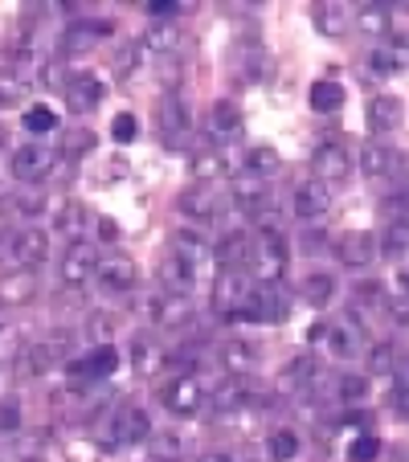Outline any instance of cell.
I'll return each mask as SVG.
<instances>
[{
  "instance_id": "cell-1",
  "label": "cell",
  "mask_w": 409,
  "mask_h": 462,
  "mask_svg": "<svg viewBox=\"0 0 409 462\" xmlns=\"http://www.w3.org/2000/svg\"><path fill=\"white\" fill-rule=\"evenodd\" d=\"M50 258V237L42 229H0V262L5 266H42Z\"/></svg>"
},
{
  "instance_id": "cell-2",
  "label": "cell",
  "mask_w": 409,
  "mask_h": 462,
  "mask_svg": "<svg viewBox=\"0 0 409 462\" xmlns=\"http://www.w3.org/2000/svg\"><path fill=\"white\" fill-rule=\"evenodd\" d=\"M291 311L287 295H283L279 287H270V282H262V287H250V295H246V303L237 307L229 319H242V323H283Z\"/></svg>"
},
{
  "instance_id": "cell-3",
  "label": "cell",
  "mask_w": 409,
  "mask_h": 462,
  "mask_svg": "<svg viewBox=\"0 0 409 462\" xmlns=\"http://www.w3.org/2000/svg\"><path fill=\"white\" fill-rule=\"evenodd\" d=\"M250 266H254V274H258L262 282H270V287L283 279V271H287V237H283L279 226L262 229V242H254Z\"/></svg>"
},
{
  "instance_id": "cell-4",
  "label": "cell",
  "mask_w": 409,
  "mask_h": 462,
  "mask_svg": "<svg viewBox=\"0 0 409 462\" xmlns=\"http://www.w3.org/2000/svg\"><path fill=\"white\" fill-rule=\"evenodd\" d=\"M53 168H58V148H53V143H45V140L21 143V148L9 156V172L17 176V180H25V184L45 180Z\"/></svg>"
},
{
  "instance_id": "cell-5",
  "label": "cell",
  "mask_w": 409,
  "mask_h": 462,
  "mask_svg": "<svg viewBox=\"0 0 409 462\" xmlns=\"http://www.w3.org/2000/svg\"><path fill=\"white\" fill-rule=\"evenodd\" d=\"M148 438H152V418H148V410H140V405H119L103 442L115 450V446H140V442H148Z\"/></svg>"
},
{
  "instance_id": "cell-6",
  "label": "cell",
  "mask_w": 409,
  "mask_h": 462,
  "mask_svg": "<svg viewBox=\"0 0 409 462\" xmlns=\"http://www.w3.org/2000/svg\"><path fill=\"white\" fill-rule=\"evenodd\" d=\"M160 402H164V410L172 413V418H192V413L205 405V389H200V381L192 373H181L160 389Z\"/></svg>"
},
{
  "instance_id": "cell-7",
  "label": "cell",
  "mask_w": 409,
  "mask_h": 462,
  "mask_svg": "<svg viewBox=\"0 0 409 462\" xmlns=\"http://www.w3.org/2000/svg\"><path fill=\"white\" fill-rule=\"evenodd\" d=\"M74 352V336L70 332H50L25 352V373L29 376H45L50 368H58L61 360Z\"/></svg>"
},
{
  "instance_id": "cell-8",
  "label": "cell",
  "mask_w": 409,
  "mask_h": 462,
  "mask_svg": "<svg viewBox=\"0 0 409 462\" xmlns=\"http://www.w3.org/2000/svg\"><path fill=\"white\" fill-rule=\"evenodd\" d=\"M115 368H119V348H115V344H95L87 356L70 360L66 373H70V381H103Z\"/></svg>"
},
{
  "instance_id": "cell-9",
  "label": "cell",
  "mask_w": 409,
  "mask_h": 462,
  "mask_svg": "<svg viewBox=\"0 0 409 462\" xmlns=\"http://www.w3.org/2000/svg\"><path fill=\"white\" fill-rule=\"evenodd\" d=\"M323 332H328L331 356H336V360H352L360 348H365V328H360V319L352 311L336 315V323H331V328H323Z\"/></svg>"
},
{
  "instance_id": "cell-10",
  "label": "cell",
  "mask_w": 409,
  "mask_h": 462,
  "mask_svg": "<svg viewBox=\"0 0 409 462\" xmlns=\"http://www.w3.org/2000/svg\"><path fill=\"white\" fill-rule=\"evenodd\" d=\"M311 180H320V184H328V180H344V176L352 172V156H349V148L344 143H336V140H323L320 148H315V156H311Z\"/></svg>"
},
{
  "instance_id": "cell-11",
  "label": "cell",
  "mask_w": 409,
  "mask_h": 462,
  "mask_svg": "<svg viewBox=\"0 0 409 462\" xmlns=\"http://www.w3.org/2000/svg\"><path fill=\"white\" fill-rule=\"evenodd\" d=\"M192 135V115L181 98H164L160 103V140L164 148H184Z\"/></svg>"
},
{
  "instance_id": "cell-12",
  "label": "cell",
  "mask_w": 409,
  "mask_h": 462,
  "mask_svg": "<svg viewBox=\"0 0 409 462\" xmlns=\"http://www.w3.org/2000/svg\"><path fill=\"white\" fill-rule=\"evenodd\" d=\"M95 266H98V250L90 242H70L66 254H61V282L70 287H82L87 279H95Z\"/></svg>"
},
{
  "instance_id": "cell-13",
  "label": "cell",
  "mask_w": 409,
  "mask_h": 462,
  "mask_svg": "<svg viewBox=\"0 0 409 462\" xmlns=\"http://www.w3.org/2000/svg\"><path fill=\"white\" fill-rule=\"evenodd\" d=\"M95 274L115 295H127V291H135V282H140V271H135V262H131L127 254H107V258H98Z\"/></svg>"
},
{
  "instance_id": "cell-14",
  "label": "cell",
  "mask_w": 409,
  "mask_h": 462,
  "mask_svg": "<svg viewBox=\"0 0 409 462\" xmlns=\"http://www.w3.org/2000/svg\"><path fill=\"white\" fill-rule=\"evenodd\" d=\"M336 258L344 262L349 271H365L368 262L376 258V234H365V229H349V234H339Z\"/></svg>"
},
{
  "instance_id": "cell-15",
  "label": "cell",
  "mask_w": 409,
  "mask_h": 462,
  "mask_svg": "<svg viewBox=\"0 0 409 462\" xmlns=\"http://www.w3.org/2000/svg\"><path fill=\"white\" fill-rule=\"evenodd\" d=\"M66 98H70L74 111L87 115V111H95V106H103L107 82L98 79V74H90V70H74L70 82H66Z\"/></svg>"
},
{
  "instance_id": "cell-16",
  "label": "cell",
  "mask_w": 409,
  "mask_h": 462,
  "mask_svg": "<svg viewBox=\"0 0 409 462\" xmlns=\"http://www.w3.org/2000/svg\"><path fill=\"white\" fill-rule=\"evenodd\" d=\"M250 271H221L218 282H213V303H218V311L234 315L237 307L246 303V295H250Z\"/></svg>"
},
{
  "instance_id": "cell-17",
  "label": "cell",
  "mask_w": 409,
  "mask_h": 462,
  "mask_svg": "<svg viewBox=\"0 0 409 462\" xmlns=\"http://www.w3.org/2000/svg\"><path fill=\"white\" fill-rule=\"evenodd\" d=\"M331 209V192L320 180H299L295 184V217L299 221H320Z\"/></svg>"
},
{
  "instance_id": "cell-18",
  "label": "cell",
  "mask_w": 409,
  "mask_h": 462,
  "mask_svg": "<svg viewBox=\"0 0 409 462\" xmlns=\"http://www.w3.org/2000/svg\"><path fill=\"white\" fill-rule=\"evenodd\" d=\"M213 254H218L221 271H250L254 237H250V234H242V229H234V234H226L218 245H213Z\"/></svg>"
},
{
  "instance_id": "cell-19",
  "label": "cell",
  "mask_w": 409,
  "mask_h": 462,
  "mask_svg": "<svg viewBox=\"0 0 409 462\" xmlns=\"http://www.w3.org/2000/svg\"><path fill=\"white\" fill-rule=\"evenodd\" d=\"M172 258H181L189 271H200L205 258H213V245L205 242V234H197V229H176L172 234Z\"/></svg>"
},
{
  "instance_id": "cell-20",
  "label": "cell",
  "mask_w": 409,
  "mask_h": 462,
  "mask_svg": "<svg viewBox=\"0 0 409 462\" xmlns=\"http://www.w3.org/2000/svg\"><path fill=\"white\" fill-rule=\"evenodd\" d=\"M148 315L160 323V328H184V323L192 319V307L184 295H152Z\"/></svg>"
},
{
  "instance_id": "cell-21",
  "label": "cell",
  "mask_w": 409,
  "mask_h": 462,
  "mask_svg": "<svg viewBox=\"0 0 409 462\" xmlns=\"http://www.w3.org/2000/svg\"><path fill=\"white\" fill-rule=\"evenodd\" d=\"M234 205H237L242 213H250V217L266 213V205H270L266 180H254V176H237V184H234Z\"/></svg>"
},
{
  "instance_id": "cell-22",
  "label": "cell",
  "mask_w": 409,
  "mask_h": 462,
  "mask_svg": "<svg viewBox=\"0 0 409 462\" xmlns=\"http://www.w3.org/2000/svg\"><path fill=\"white\" fill-rule=\"evenodd\" d=\"M209 131L218 135V140H229V135L242 131V111H237L234 98H221V103L209 106Z\"/></svg>"
},
{
  "instance_id": "cell-23",
  "label": "cell",
  "mask_w": 409,
  "mask_h": 462,
  "mask_svg": "<svg viewBox=\"0 0 409 462\" xmlns=\"http://www.w3.org/2000/svg\"><path fill=\"white\" fill-rule=\"evenodd\" d=\"M344 87H339L336 79H320V82H311V90H307V103H311V111H320V115H331V111H339L344 106Z\"/></svg>"
},
{
  "instance_id": "cell-24",
  "label": "cell",
  "mask_w": 409,
  "mask_h": 462,
  "mask_svg": "<svg viewBox=\"0 0 409 462\" xmlns=\"http://www.w3.org/2000/svg\"><path fill=\"white\" fill-rule=\"evenodd\" d=\"M299 295H303V303H311V307H328L331 299H336V274H328V271L303 274V287H299Z\"/></svg>"
},
{
  "instance_id": "cell-25",
  "label": "cell",
  "mask_w": 409,
  "mask_h": 462,
  "mask_svg": "<svg viewBox=\"0 0 409 462\" xmlns=\"http://www.w3.org/2000/svg\"><path fill=\"white\" fill-rule=\"evenodd\" d=\"M315 373H320L315 356H299V360H291V365L279 373V389H283V393H303L307 384L315 381Z\"/></svg>"
},
{
  "instance_id": "cell-26",
  "label": "cell",
  "mask_w": 409,
  "mask_h": 462,
  "mask_svg": "<svg viewBox=\"0 0 409 462\" xmlns=\"http://www.w3.org/2000/svg\"><path fill=\"white\" fill-rule=\"evenodd\" d=\"M365 119H368V127L385 135V131H393L401 123V103H397V98H389V95L373 98V103L365 106Z\"/></svg>"
},
{
  "instance_id": "cell-27",
  "label": "cell",
  "mask_w": 409,
  "mask_h": 462,
  "mask_svg": "<svg viewBox=\"0 0 409 462\" xmlns=\"http://www.w3.org/2000/svg\"><path fill=\"white\" fill-rule=\"evenodd\" d=\"M189 172L197 176V180H213V176L229 172V160L221 156L218 148H197V152L189 156Z\"/></svg>"
},
{
  "instance_id": "cell-28",
  "label": "cell",
  "mask_w": 409,
  "mask_h": 462,
  "mask_svg": "<svg viewBox=\"0 0 409 462\" xmlns=\"http://www.w3.org/2000/svg\"><path fill=\"white\" fill-rule=\"evenodd\" d=\"M221 365H226L234 376H242V373H250V368L258 365V352H254L246 340H229L226 348H221Z\"/></svg>"
},
{
  "instance_id": "cell-29",
  "label": "cell",
  "mask_w": 409,
  "mask_h": 462,
  "mask_svg": "<svg viewBox=\"0 0 409 462\" xmlns=\"http://www.w3.org/2000/svg\"><path fill=\"white\" fill-rule=\"evenodd\" d=\"M103 37H111V21H87V25H74L66 33V50H90Z\"/></svg>"
},
{
  "instance_id": "cell-30",
  "label": "cell",
  "mask_w": 409,
  "mask_h": 462,
  "mask_svg": "<svg viewBox=\"0 0 409 462\" xmlns=\"http://www.w3.org/2000/svg\"><path fill=\"white\" fill-rule=\"evenodd\" d=\"M311 21H315V29H320L323 37H339L344 29H349V13L339 9V5H315Z\"/></svg>"
},
{
  "instance_id": "cell-31",
  "label": "cell",
  "mask_w": 409,
  "mask_h": 462,
  "mask_svg": "<svg viewBox=\"0 0 409 462\" xmlns=\"http://www.w3.org/2000/svg\"><path fill=\"white\" fill-rule=\"evenodd\" d=\"M279 152L274 148H250L246 152V176H254V180H266V176L279 172Z\"/></svg>"
},
{
  "instance_id": "cell-32",
  "label": "cell",
  "mask_w": 409,
  "mask_h": 462,
  "mask_svg": "<svg viewBox=\"0 0 409 462\" xmlns=\"http://www.w3.org/2000/svg\"><path fill=\"white\" fill-rule=\"evenodd\" d=\"M29 90H33V82L25 74H17V70L0 74V106H21L29 98Z\"/></svg>"
},
{
  "instance_id": "cell-33",
  "label": "cell",
  "mask_w": 409,
  "mask_h": 462,
  "mask_svg": "<svg viewBox=\"0 0 409 462\" xmlns=\"http://www.w3.org/2000/svg\"><path fill=\"white\" fill-rule=\"evenodd\" d=\"M164 282L172 287V295H189V291L197 287V271H189L181 258H172V254H168V258H164Z\"/></svg>"
},
{
  "instance_id": "cell-34",
  "label": "cell",
  "mask_w": 409,
  "mask_h": 462,
  "mask_svg": "<svg viewBox=\"0 0 409 462\" xmlns=\"http://www.w3.org/2000/svg\"><path fill=\"white\" fill-rule=\"evenodd\" d=\"M181 217H189V221H213V201L205 197L200 189H189V192H181Z\"/></svg>"
},
{
  "instance_id": "cell-35",
  "label": "cell",
  "mask_w": 409,
  "mask_h": 462,
  "mask_svg": "<svg viewBox=\"0 0 409 462\" xmlns=\"http://www.w3.org/2000/svg\"><path fill=\"white\" fill-rule=\"evenodd\" d=\"M266 454H270V462H291L299 454V434L295 430H274L266 438Z\"/></svg>"
},
{
  "instance_id": "cell-36",
  "label": "cell",
  "mask_w": 409,
  "mask_h": 462,
  "mask_svg": "<svg viewBox=\"0 0 409 462\" xmlns=\"http://www.w3.org/2000/svg\"><path fill=\"white\" fill-rule=\"evenodd\" d=\"M365 397H368V376H360V373L336 376V402L357 405V402H365Z\"/></svg>"
},
{
  "instance_id": "cell-37",
  "label": "cell",
  "mask_w": 409,
  "mask_h": 462,
  "mask_svg": "<svg viewBox=\"0 0 409 462\" xmlns=\"http://www.w3.org/2000/svg\"><path fill=\"white\" fill-rule=\"evenodd\" d=\"M368 66H373L376 74H397L401 66H405V45H397V50H385V45H376V50L368 53Z\"/></svg>"
},
{
  "instance_id": "cell-38",
  "label": "cell",
  "mask_w": 409,
  "mask_h": 462,
  "mask_svg": "<svg viewBox=\"0 0 409 462\" xmlns=\"http://www.w3.org/2000/svg\"><path fill=\"white\" fill-rule=\"evenodd\" d=\"M246 397H250L246 381H237V376H234V381H226L218 393H213V405H218V410H242Z\"/></svg>"
},
{
  "instance_id": "cell-39",
  "label": "cell",
  "mask_w": 409,
  "mask_h": 462,
  "mask_svg": "<svg viewBox=\"0 0 409 462\" xmlns=\"http://www.w3.org/2000/svg\"><path fill=\"white\" fill-rule=\"evenodd\" d=\"M360 164H365V176H385L389 172V164H393V152L385 148V143H365Z\"/></svg>"
},
{
  "instance_id": "cell-40",
  "label": "cell",
  "mask_w": 409,
  "mask_h": 462,
  "mask_svg": "<svg viewBox=\"0 0 409 462\" xmlns=\"http://www.w3.org/2000/svg\"><path fill=\"white\" fill-rule=\"evenodd\" d=\"M29 295H33V274L9 271V279H5V303H25Z\"/></svg>"
},
{
  "instance_id": "cell-41",
  "label": "cell",
  "mask_w": 409,
  "mask_h": 462,
  "mask_svg": "<svg viewBox=\"0 0 409 462\" xmlns=\"http://www.w3.org/2000/svg\"><path fill=\"white\" fill-rule=\"evenodd\" d=\"M140 50H152V53H168V50H176V29H172V25H152L148 33H144Z\"/></svg>"
},
{
  "instance_id": "cell-42",
  "label": "cell",
  "mask_w": 409,
  "mask_h": 462,
  "mask_svg": "<svg viewBox=\"0 0 409 462\" xmlns=\"http://www.w3.org/2000/svg\"><path fill=\"white\" fill-rule=\"evenodd\" d=\"M53 127H58L53 106H29V111H25V131H29V135H50Z\"/></svg>"
},
{
  "instance_id": "cell-43",
  "label": "cell",
  "mask_w": 409,
  "mask_h": 462,
  "mask_svg": "<svg viewBox=\"0 0 409 462\" xmlns=\"http://www.w3.org/2000/svg\"><path fill=\"white\" fill-rule=\"evenodd\" d=\"M376 454H381V438L376 434H357L349 446V462H376Z\"/></svg>"
},
{
  "instance_id": "cell-44",
  "label": "cell",
  "mask_w": 409,
  "mask_h": 462,
  "mask_svg": "<svg viewBox=\"0 0 409 462\" xmlns=\"http://www.w3.org/2000/svg\"><path fill=\"white\" fill-rule=\"evenodd\" d=\"M357 21H360V29H365V33L381 37L385 29H389V9H385V5H365Z\"/></svg>"
},
{
  "instance_id": "cell-45",
  "label": "cell",
  "mask_w": 409,
  "mask_h": 462,
  "mask_svg": "<svg viewBox=\"0 0 409 462\" xmlns=\"http://www.w3.org/2000/svg\"><path fill=\"white\" fill-rule=\"evenodd\" d=\"M405 234H409L405 217H393L389 229H385V245H381V250L389 254V258H401V254H405Z\"/></svg>"
},
{
  "instance_id": "cell-46",
  "label": "cell",
  "mask_w": 409,
  "mask_h": 462,
  "mask_svg": "<svg viewBox=\"0 0 409 462\" xmlns=\"http://www.w3.org/2000/svg\"><path fill=\"white\" fill-rule=\"evenodd\" d=\"M135 135H140V119H135L131 111H119V115H115V119H111V140H115V143H131Z\"/></svg>"
},
{
  "instance_id": "cell-47",
  "label": "cell",
  "mask_w": 409,
  "mask_h": 462,
  "mask_svg": "<svg viewBox=\"0 0 409 462\" xmlns=\"http://www.w3.org/2000/svg\"><path fill=\"white\" fill-rule=\"evenodd\" d=\"M82 221H87V209H82L79 201H66V205H61V213H58V229H61V234H74V237H79ZM74 237H70V242H74Z\"/></svg>"
},
{
  "instance_id": "cell-48",
  "label": "cell",
  "mask_w": 409,
  "mask_h": 462,
  "mask_svg": "<svg viewBox=\"0 0 409 462\" xmlns=\"http://www.w3.org/2000/svg\"><path fill=\"white\" fill-rule=\"evenodd\" d=\"M368 373H393V344H376L373 352H368Z\"/></svg>"
},
{
  "instance_id": "cell-49",
  "label": "cell",
  "mask_w": 409,
  "mask_h": 462,
  "mask_svg": "<svg viewBox=\"0 0 409 462\" xmlns=\"http://www.w3.org/2000/svg\"><path fill=\"white\" fill-rule=\"evenodd\" d=\"M17 430H21V405L5 402L0 405V434H17Z\"/></svg>"
},
{
  "instance_id": "cell-50",
  "label": "cell",
  "mask_w": 409,
  "mask_h": 462,
  "mask_svg": "<svg viewBox=\"0 0 409 462\" xmlns=\"http://www.w3.org/2000/svg\"><path fill=\"white\" fill-rule=\"evenodd\" d=\"M152 446H156V458H176V454H181V438H172V434H152L148 438Z\"/></svg>"
},
{
  "instance_id": "cell-51",
  "label": "cell",
  "mask_w": 409,
  "mask_h": 462,
  "mask_svg": "<svg viewBox=\"0 0 409 462\" xmlns=\"http://www.w3.org/2000/svg\"><path fill=\"white\" fill-rule=\"evenodd\" d=\"M152 356H156V352H152L148 340H135V344H131V360H135V368H140V373H148Z\"/></svg>"
},
{
  "instance_id": "cell-52",
  "label": "cell",
  "mask_w": 409,
  "mask_h": 462,
  "mask_svg": "<svg viewBox=\"0 0 409 462\" xmlns=\"http://www.w3.org/2000/svg\"><path fill=\"white\" fill-rule=\"evenodd\" d=\"M357 299L365 307H376L381 303V287H376V282H357Z\"/></svg>"
},
{
  "instance_id": "cell-53",
  "label": "cell",
  "mask_w": 409,
  "mask_h": 462,
  "mask_svg": "<svg viewBox=\"0 0 409 462\" xmlns=\"http://www.w3.org/2000/svg\"><path fill=\"white\" fill-rule=\"evenodd\" d=\"M90 148H95V135H90V131H79V135H70V143H66V152H70V156H74V152L82 156V152H90Z\"/></svg>"
},
{
  "instance_id": "cell-54",
  "label": "cell",
  "mask_w": 409,
  "mask_h": 462,
  "mask_svg": "<svg viewBox=\"0 0 409 462\" xmlns=\"http://www.w3.org/2000/svg\"><path fill=\"white\" fill-rule=\"evenodd\" d=\"M148 13H152V17H176V13H181V5H176V0H152Z\"/></svg>"
},
{
  "instance_id": "cell-55",
  "label": "cell",
  "mask_w": 409,
  "mask_h": 462,
  "mask_svg": "<svg viewBox=\"0 0 409 462\" xmlns=\"http://www.w3.org/2000/svg\"><path fill=\"white\" fill-rule=\"evenodd\" d=\"M17 209L25 213V217H37V213L45 209V201H42V197H21V201H17Z\"/></svg>"
},
{
  "instance_id": "cell-56",
  "label": "cell",
  "mask_w": 409,
  "mask_h": 462,
  "mask_svg": "<svg viewBox=\"0 0 409 462\" xmlns=\"http://www.w3.org/2000/svg\"><path fill=\"white\" fill-rule=\"evenodd\" d=\"M405 397H409V389H405V368H401L397 384H393V405H397L401 413H405Z\"/></svg>"
},
{
  "instance_id": "cell-57",
  "label": "cell",
  "mask_w": 409,
  "mask_h": 462,
  "mask_svg": "<svg viewBox=\"0 0 409 462\" xmlns=\"http://www.w3.org/2000/svg\"><path fill=\"white\" fill-rule=\"evenodd\" d=\"M98 237H103V242H115V237H119V226H115V221H98Z\"/></svg>"
},
{
  "instance_id": "cell-58",
  "label": "cell",
  "mask_w": 409,
  "mask_h": 462,
  "mask_svg": "<svg viewBox=\"0 0 409 462\" xmlns=\"http://www.w3.org/2000/svg\"><path fill=\"white\" fill-rule=\"evenodd\" d=\"M200 462H234V458H229V454H205Z\"/></svg>"
},
{
  "instance_id": "cell-59",
  "label": "cell",
  "mask_w": 409,
  "mask_h": 462,
  "mask_svg": "<svg viewBox=\"0 0 409 462\" xmlns=\"http://www.w3.org/2000/svg\"><path fill=\"white\" fill-rule=\"evenodd\" d=\"M5 152H9V131L0 127V156H5Z\"/></svg>"
},
{
  "instance_id": "cell-60",
  "label": "cell",
  "mask_w": 409,
  "mask_h": 462,
  "mask_svg": "<svg viewBox=\"0 0 409 462\" xmlns=\"http://www.w3.org/2000/svg\"><path fill=\"white\" fill-rule=\"evenodd\" d=\"M5 323H9V303L0 299V328H5Z\"/></svg>"
},
{
  "instance_id": "cell-61",
  "label": "cell",
  "mask_w": 409,
  "mask_h": 462,
  "mask_svg": "<svg viewBox=\"0 0 409 462\" xmlns=\"http://www.w3.org/2000/svg\"><path fill=\"white\" fill-rule=\"evenodd\" d=\"M5 197H9V184L0 180V205H5Z\"/></svg>"
}]
</instances>
